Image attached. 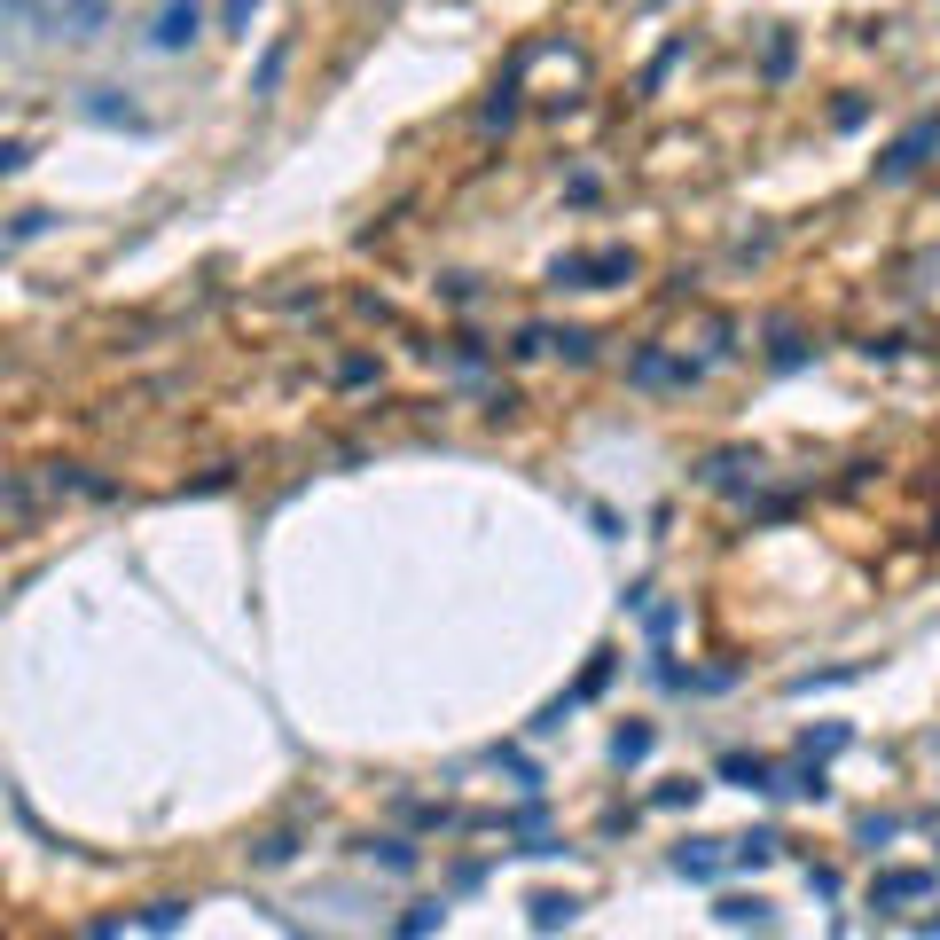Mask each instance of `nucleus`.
Wrapping results in <instances>:
<instances>
[{"mask_svg":"<svg viewBox=\"0 0 940 940\" xmlns=\"http://www.w3.org/2000/svg\"><path fill=\"white\" fill-rule=\"evenodd\" d=\"M933 141H940V118H925V126H917V134H909V141H893L886 157H878V181H901V173H917Z\"/></svg>","mask_w":940,"mask_h":940,"instance_id":"1","label":"nucleus"},{"mask_svg":"<svg viewBox=\"0 0 940 940\" xmlns=\"http://www.w3.org/2000/svg\"><path fill=\"white\" fill-rule=\"evenodd\" d=\"M196 24H204V8H196V0H165V16H157V32H149V40H157V47H188V40H196Z\"/></svg>","mask_w":940,"mask_h":940,"instance_id":"2","label":"nucleus"},{"mask_svg":"<svg viewBox=\"0 0 940 940\" xmlns=\"http://www.w3.org/2000/svg\"><path fill=\"white\" fill-rule=\"evenodd\" d=\"M572 917H580L572 893H541V901H533V925H541V933H557V925H572Z\"/></svg>","mask_w":940,"mask_h":940,"instance_id":"3","label":"nucleus"},{"mask_svg":"<svg viewBox=\"0 0 940 940\" xmlns=\"http://www.w3.org/2000/svg\"><path fill=\"white\" fill-rule=\"evenodd\" d=\"M917 893H933V878H917V870H893V878H878V901H917Z\"/></svg>","mask_w":940,"mask_h":940,"instance_id":"4","label":"nucleus"},{"mask_svg":"<svg viewBox=\"0 0 940 940\" xmlns=\"http://www.w3.org/2000/svg\"><path fill=\"white\" fill-rule=\"evenodd\" d=\"M721 925H768V901H745V893H729V901H721Z\"/></svg>","mask_w":940,"mask_h":940,"instance_id":"5","label":"nucleus"},{"mask_svg":"<svg viewBox=\"0 0 940 940\" xmlns=\"http://www.w3.org/2000/svg\"><path fill=\"white\" fill-rule=\"evenodd\" d=\"M721 776H729V784H745V792H776L760 760H721Z\"/></svg>","mask_w":940,"mask_h":940,"instance_id":"6","label":"nucleus"},{"mask_svg":"<svg viewBox=\"0 0 940 940\" xmlns=\"http://www.w3.org/2000/svg\"><path fill=\"white\" fill-rule=\"evenodd\" d=\"M431 925H439V901H423V909H408V917H400V933H431Z\"/></svg>","mask_w":940,"mask_h":940,"instance_id":"7","label":"nucleus"},{"mask_svg":"<svg viewBox=\"0 0 940 940\" xmlns=\"http://www.w3.org/2000/svg\"><path fill=\"white\" fill-rule=\"evenodd\" d=\"M651 752V729H619V760H643Z\"/></svg>","mask_w":940,"mask_h":940,"instance_id":"8","label":"nucleus"},{"mask_svg":"<svg viewBox=\"0 0 940 940\" xmlns=\"http://www.w3.org/2000/svg\"><path fill=\"white\" fill-rule=\"evenodd\" d=\"M251 8H259V0H228V24H243V16H251Z\"/></svg>","mask_w":940,"mask_h":940,"instance_id":"9","label":"nucleus"}]
</instances>
